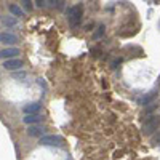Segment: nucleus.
I'll return each mask as SVG.
<instances>
[{
	"instance_id": "obj_6",
	"label": "nucleus",
	"mask_w": 160,
	"mask_h": 160,
	"mask_svg": "<svg viewBox=\"0 0 160 160\" xmlns=\"http://www.w3.org/2000/svg\"><path fill=\"white\" fill-rule=\"evenodd\" d=\"M18 42V37L11 32H0V43L5 45H15Z\"/></svg>"
},
{
	"instance_id": "obj_7",
	"label": "nucleus",
	"mask_w": 160,
	"mask_h": 160,
	"mask_svg": "<svg viewBox=\"0 0 160 160\" xmlns=\"http://www.w3.org/2000/svg\"><path fill=\"white\" fill-rule=\"evenodd\" d=\"M40 109H42V104H40V102H29V104H26L24 108H22V111H24V114H26V115H34V114H38V112H40Z\"/></svg>"
},
{
	"instance_id": "obj_14",
	"label": "nucleus",
	"mask_w": 160,
	"mask_h": 160,
	"mask_svg": "<svg viewBox=\"0 0 160 160\" xmlns=\"http://www.w3.org/2000/svg\"><path fill=\"white\" fill-rule=\"evenodd\" d=\"M21 7H22L26 11H32V8H34V2H31V0H22V2H21Z\"/></svg>"
},
{
	"instance_id": "obj_13",
	"label": "nucleus",
	"mask_w": 160,
	"mask_h": 160,
	"mask_svg": "<svg viewBox=\"0 0 160 160\" xmlns=\"http://www.w3.org/2000/svg\"><path fill=\"white\" fill-rule=\"evenodd\" d=\"M104 31H106V28H104V24H99V26H98V29H96L95 32H93V40H99V38L102 37Z\"/></svg>"
},
{
	"instance_id": "obj_11",
	"label": "nucleus",
	"mask_w": 160,
	"mask_h": 160,
	"mask_svg": "<svg viewBox=\"0 0 160 160\" xmlns=\"http://www.w3.org/2000/svg\"><path fill=\"white\" fill-rule=\"evenodd\" d=\"M155 96H157V91L152 90V91H149L146 96H142V98L139 99V104H141V106H148V104H151V101H152Z\"/></svg>"
},
{
	"instance_id": "obj_17",
	"label": "nucleus",
	"mask_w": 160,
	"mask_h": 160,
	"mask_svg": "<svg viewBox=\"0 0 160 160\" xmlns=\"http://www.w3.org/2000/svg\"><path fill=\"white\" fill-rule=\"evenodd\" d=\"M151 141H152V144H154V146H160V131H157V135H155Z\"/></svg>"
},
{
	"instance_id": "obj_1",
	"label": "nucleus",
	"mask_w": 160,
	"mask_h": 160,
	"mask_svg": "<svg viewBox=\"0 0 160 160\" xmlns=\"http://www.w3.org/2000/svg\"><path fill=\"white\" fill-rule=\"evenodd\" d=\"M82 13H83V7H82V5H74V7H71V8L66 10L69 26H71L72 29L78 28L80 22H82Z\"/></svg>"
},
{
	"instance_id": "obj_16",
	"label": "nucleus",
	"mask_w": 160,
	"mask_h": 160,
	"mask_svg": "<svg viewBox=\"0 0 160 160\" xmlns=\"http://www.w3.org/2000/svg\"><path fill=\"white\" fill-rule=\"evenodd\" d=\"M26 74L24 71H18V72H13V78H16V80H22V78H26Z\"/></svg>"
},
{
	"instance_id": "obj_3",
	"label": "nucleus",
	"mask_w": 160,
	"mask_h": 160,
	"mask_svg": "<svg viewBox=\"0 0 160 160\" xmlns=\"http://www.w3.org/2000/svg\"><path fill=\"white\" fill-rule=\"evenodd\" d=\"M40 144H42V146H48V148H53V146H56V148H62L64 138L59 136V135H47V136L40 138Z\"/></svg>"
},
{
	"instance_id": "obj_8",
	"label": "nucleus",
	"mask_w": 160,
	"mask_h": 160,
	"mask_svg": "<svg viewBox=\"0 0 160 160\" xmlns=\"http://www.w3.org/2000/svg\"><path fill=\"white\" fill-rule=\"evenodd\" d=\"M43 133H45V127H40V125H31L28 128V135L31 138H42Z\"/></svg>"
},
{
	"instance_id": "obj_4",
	"label": "nucleus",
	"mask_w": 160,
	"mask_h": 160,
	"mask_svg": "<svg viewBox=\"0 0 160 160\" xmlns=\"http://www.w3.org/2000/svg\"><path fill=\"white\" fill-rule=\"evenodd\" d=\"M24 66V61L21 58H15V59H8V61H3V68L7 71H11V72H18L21 71V68Z\"/></svg>"
},
{
	"instance_id": "obj_10",
	"label": "nucleus",
	"mask_w": 160,
	"mask_h": 160,
	"mask_svg": "<svg viewBox=\"0 0 160 160\" xmlns=\"http://www.w3.org/2000/svg\"><path fill=\"white\" fill-rule=\"evenodd\" d=\"M40 120H42V117H40L38 114H34V115H24V118H22V122L26 123V125H35V123H38Z\"/></svg>"
},
{
	"instance_id": "obj_15",
	"label": "nucleus",
	"mask_w": 160,
	"mask_h": 160,
	"mask_svg": "<svg viewBox=\"0 0 160 160\" xmlns=\"http://www.w3.org/2000/svg\"><path fill=\"white\" fill-rule=\"evenodd\" d=\"M157 108H158V104H157V102H151V104H148V108L144 109V112H146V114H152Z\"/></svg>"
},
{
	"instance_id": "obj_9",
	"label": "nucleus",
	"mask_w": 160,
	"mask_h": 160,
	"mask_svg": "<svg viewBox=\"0 0 160 160\" xmlns=\"http://www.w3.org/2000/svg\"><path fill=\"white\" fill-rule=\"evenodd\" d=\"M8 10H10V13H11V16H15L16 19H19V18L24 16L22 8H21L19 5H16V3H10V5H8Z\"/></svg>"
},
{
	"instance_id": "obj_12",
	"label": "nucleus",
	"mask_w": 160,
	"mask_h": 160,
	"mask_svg": "<svg viewBox=\"0 0 160 160\" xmlns=\"http://www.w3.org/2000/svg\"><path fill=\"white\" fill-rule=\"evenodd\" d=\"M0 21H2L7 28H15V26H18V19L15 16H2Z\"/></svg>"
},
{
	"instance_id": "obj_18",
	"label": "nucleus",
	"mask_w": 160,
	"mask_h": 160,
	"mask_svg": "<svg viewBox=\"0 0 160 160\" xmlns=\"http://www.w3.org/2000/svg\"><path fill=\"white\" fill-rule=\"evenodd\" d=\"M38 8H47L48 5H47V2H45V0H37V2H34Z\"/></svg>"
},
{
	"instance_id": "obj_2",
	"label": "nucleus",
	"mask_w": 160,
	"mask_h": 160,
	"mask_svg": "<svg viewBox=\"0 0 160 160\" xmlns=\"http://www.w3.org/2000/svg\"><path fill=\"white\" fill-rule=\"evenodd\" d=\"M160 128V117L158 115H151L149 118H146V122L142 123V133L146 136H151Z\"/></svg>"
},
{
	"instance_id": "obj_5",
	"label": "nucleus",
	"mask_w": 160,
	"mask_h": 160,
	"mask_svg": "<svg viewBox=\"0 0 160 160\" xmlns=\"http://www.w3.org/2000/svg\"><path fill=\"white\" fill-rule=\"evenodd\" d=\"M18 55H19V48H16V47H8V48L0 50V59H5V61L15 59V58H18Z\"/></svg>"
}]
</instances>
